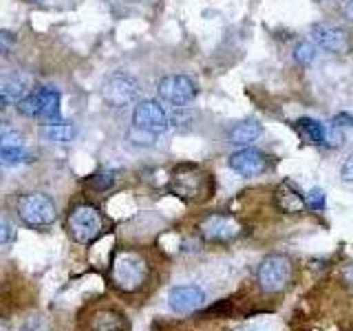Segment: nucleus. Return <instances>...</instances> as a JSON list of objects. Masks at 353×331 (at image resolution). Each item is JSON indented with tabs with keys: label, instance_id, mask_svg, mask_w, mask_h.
<instances>
[{
	"label": "nucleus",
	"instance_id": "nucleus-28",
	"mask_svg": "<svg viewBox=\"0 0 353 331\" xmlns=\"http://www.w3.org/2000/svg\"><path fill=\"white\" fill-rule=\"evenodd\" d=\"M340 177L345 181L353 183V152H349L347 157H345V161H342V166H340Z\"/></svg>",
	"mask_w": 353,
	"mask_h": 331
},
{
	"label": "nucleus",
	"instance_id": "nucleus-2",
	"mask_svg": "<svg viewBox=\"0 0 353 331\" xmlns=\"http://www.w3.org/2000/svg\"><path fill=\"white\" fill-rule=\"evenodd\" d=\"M170 192L188 203L203 201L212 194V177L196 166H181L170 179Z\"/></svg>",
	"mask_w": 353,
	"mask_h": 331
},
{
	"label": "nucleus",
	"instance_id": "nucleus-6",
	"mask_svg": "<svg viewBox=\"0 0 353 331\" xmlns=\"http://www.w3.org/2000/svg\"><path fill=\"white\" fill-rule=\"evenodd\" d=\"M292 276V261L283 254H270L256 268V283L263 292L276 294L283 292Z\"/></svg>",
	"mask_w": 353,
	"mask_h": 331
},
{
	"label": "nucleus",
	"instance_id": "nucleus-5",
	"mask_svg": "<svg viewBox=\"0 0 353 331\" xmlns=\"http://www.w3.org/2000/svg\"><path fill=\"white\" fill-rule=\"evenodd\" d=\"M199 234L208 243L225 245V243H232L243 237V223L234 214L212 212L199 221Z\"/></svg>",
	"mask_w": 353,
	"mask_h": 331
},
{
	"label": "nucleus",
	"instance_id": "nucleus-17",
	"mask_svg": "<svg viewBox=\"0 0 353 331\" xmlns=\"http://www.w3.org/2000/svg\"><path fill=\"white\" fill-rule=\"evenodd\" d=\"M93 331H128V320L115 309H102L93 316Z\"/></svg>",
	"mask_w": 353,
	"mask_h": 331
},
{
	"label": "nucleus",
	"instance_id": "nucleus-4",
	"mask_svg": "<svg viewBox=\"0 0 353 331\" xmlns=\"http://www.w3.org/2000/svg\"><path fill=\"white\" fill-rule=\"evenodd\" d=\"M66 230H69V237L75 243H80V245H91V243L104 232V217L95 205L80 203L69 212Z\"/></svg>",
	"mask_w": 353,
	"mask_h": 331
},
{
	"label": "nucleus",
	"instance_id": "nucleus-16",
	"mask_svg": "<svg viewBox=\"0 0 353 331\" xmlns=\"http://www.w3.org/2000/svg\"><path fill=\"white\" fill-rule=\"evenodd\" d=\"M40 97V117L47 121V124H53V121H62L60 119V91L51 86H42L38 91Z\"/></svg>",
	"mask_w": 353,
	"mask_h": 331
},
{
	"label": "nucleus",
	"instance_id": "nucleus-21",
	"mask_svg": "<svg viewBox=\"0 0 353 331\" xmlns=\"http://www.w3.org/2000/svg\"><path fill=\"white\" fill-rule=\"evenodd\" d=\"M115 181H117L115 170H99L88 179V185L95 188V190H108V188H113Z\"/></svg>",
	"mask_w": 353,
	"mask_h": 331
},
{
	"label": "nucleus",
	"instance_id": "nucleus-25",
	"mask_svg": "<svg viewBox=\"0 0 353 331\" xmlns=\"http://www.w3.org/2000/svg\"><path fill=\"white\" fill-rule=\"evenodd\" d=\"M154 137L157 135H152V132H146V130H141L137 126H132L130 132H128V139L132 143H137V146H152L154 143Z\"/></svg>",
	"mask_w": 353,
	"mask_h": 331
},
{
	"label": "nucleus",
	"instance_id": "nucleus-18",
	"mask_svg": "<svg viewBox=\"0 0 353 331\" xmlns=\"http://www.w3.org/2000/svg\"><path fill=\"white\" fill-rule=\"evenodd\" d=\"M298 132L303 135V139H307L309 143H318V146H325L327 139V126L323 121H318L314 117H301L296 121Z\"/></svg>",
	"mask_w": 353,
	"mask_h": 331
},
{
	"label": "nucleus",
	"instance_id": "nucleus-10",
	"mask_svg": "<svg viewBox=\"0 0 353 331\" xmlns=\"http://www.w3.org/2000/svg\"><path fill=\"white\" fill-rule=\"evenodd\" d=\"M228 166L241 177H259L270 170V157L259 148L245 146L230 154Z\"/></svg>",
	"mask_w": 353,
	"mask_h": 331
},
{
	"label": "nucleus",
	"instance_id": "nucleus-3",
	"mask_svg": "<svg viewBox=\"0 0 353 331\" xmlns=\"http://www.w3.org/2000/svg\"><path fill=\"white\" fill-rule=\"evenodd\" d=\"M18 217L25 225L33 230H42L55 223L58 219V208H55L53 199L44 192H25L18 197L16 201Z\"/></svg>",
	"mask_w": 353,
	"mask_h": 331
},
{
	"label": "nucleus",
	"instance_id": "nucleus-29",
	"mask_svg": "<svg viewBox=\"0 0 353 331\" xmlns=\"http://www.w3.org/2000/svg\"><path fill=\"white\" fill-rule=\"evenodd\" d=\"M331 124H336V126H353V117L347 115V113H340V115H336L334 119H331Z\"/></svg>",
	"mask_w": 353,
	"mask_h": 331
},
{
	"label": "nucleus",
	"instance_id": "nucleus-9",
	"mask_svg": "<svg viewBox=\"0 0 353 331\" xmlns=\"http://www.w3.org/2000/svg\"><path fill=\"white\" fill-rule=\"evenodd\" d=\"M132 126H137L152 135H163L170 128V115L165 113L163 106L154 99H141L132 108Z\"/></svg>",
	"mask_w": 353,
	"mask_h": 331
},
{
	"label": "nucleus",
	"instance_id": "nucleus-30",
	"mask_svg": "<svg viewBox=\"0 0 353 331\" xmlns=\"http://www.w3.org/2000/svg\"><path fill=\"white\" fill-rule=\"evenodd\" d=\"M345 281L353 287V265H349V268L345 270Z\"/></svg>",
	"mask_w": 353,
	"mask_h": 331
},
{
	"label": "nucleus",
	"instance_id": "nucleus-27",
	"mask_svg": "<svg viewBox=\"0 0 353 331\" xmlns=\"http://www.w3.org/2000/svg\"><path fill=\"white\" fill-rule=\"evenodd\" d=\"M11 239H14V225L9 223L7 217L0 214V245H5Z\"/></svg>",
	"mask_w": 353,
	"mask_h": 331
},
{
	"label": "nucleus",
	"instance_id": "nucleus-8",
	"mask_svg": "<svg viewBox=\"0 0 353 331\" xmlns=\"http://www.w3.org/2000/svg\"><path fill=\"white\" fill-rule=\"evenodd\" d=\"M159 99L170 106H188L199 95V86L188 75H165L157 84Z\"/></svg>",
	"mask_w": 353,
	"mask_h": 331
},
{
	"label": "nucleus",
	"instance_id": "nucleus-26",
	"mask_svg": "<svg viewBox=\"0 0 353 331\" xmlns=\"http://www.w3.org/2000/svg\"><path fill=\"white\" fill-rule=\"evenodd\" d=\"M342 141H345V135H342L340 126L329 124V126H327V139H325V146H329V148H338V146H342Z\"/></svg>",
	"mask_w": 353,
	"mask_h": 331
},
{
	"label": "nucleus",
	"instance_id": "nucleus-1",
	"mask_svg": "<svg viewBox=\"0 0 353 331\" xmlns=\"http://www.w3.org/2000/svg\"><path fill=\"white\" fill-rule=\"evenodd\" d=\"M148 281V261L139 252L119 250L110 261V283L119 292H139Z\"/></svg>",
	"mask_w": 353,
	"mask_h": 331
},
{
	"label": "nucleus",
	"instance_id": "nucleus-23",
	"mask_svg": "<svg viewBox=\"0 0 353 331\" xmlns=\"http://www.w3.org/2000/svg\"><path fill=\"white\" fill-rule=\"evenodd\" d=\"M3 93L9 99H16V102H20V99L27 95V86H25V82H22V80H18V77H11V80H5Z\"/></svg>",
	"mask_w": 353,
	"mask_h": 331
},
{
	"label": "nucleus",
	"instance_id": "nucleus-22",
	"mask_svg": "<svg viewBox=\"0 0 353 331\" xmlns=\"http://www.w3.org/2000/svg\"><path fill=\"white\" fill-rule=\"evenodd\" d=\"M18 110L22 115H27V117H40V97L38 93H31V95H25L18 102Z\"/></svg>",
	"mask_w": 353,
	"mask_h": 331
},
{
	"label": "nucleus",
	"instance_id": "nucleus-31",
	"mask_svg": "<svg viewBox=\"0 0 353 331\" xmlns=\"http://www.w3.org/2000/svg\"><path fill=\"white\" fill-rule=\"evenodd\" d=\"M7 102H9V97H7L3 91H0V110H5V108H7Z\"/></svg>",
	"mask_w": 353,
	"mask_h": 331
},
{
	"label": "nucleus",
	"instance_id": "nucleus-12",
	"mask_svg": "<svg viewBox=\"0 0 353 331\" xmlns=\"http://www.w3.org/2000/svg\"><path fill=\"white\" fill-rule=\"evenodd\" d=\"M205 294L196 285H176L168 292V307L174 314H192L203 305Z\"/></svg>",
	"mask_w": 353,
	"mask_h": 331
},
{
	"label": "nucleus",
	"instance_id": "nucleus-24",
	"mask_svg": "<svg viewBox=\"0 0 353 331\" xmlns=\"http://www.w3.org/2000/svg\"><path fill=\"white\" fill-rule=\"evenodd\" d=\"M305 201L309 210H323L327 203V194L325 190H320V188H312V190L305 194Z\"/></svg>",
	"mask_w": 353,
	"mask_h": 331
},
{
	"label": "nucleus",
	"instance_id": "nucleus-7",
	"mask_svg": "<svg viewBox=\"0 0 353 331\" xmlns=\"http://www.w3.org/2000/svg\"><path fill=\"white\" fill-rule=\"evenodd\" d=\"M137 95H139V82L130 73H124V71L110 73L102 84L104 102L115 108L135 102Z\"/></svg>",
	"mask_w": 353,
	"mask_h": 331
},
{
	"label": "nucleus",
	"instance_id": "nucleus-11",
	"mask_svg": "<svg viewBox=\"0 0 353 331\" xmlns=\"http://www.w3.org/2000/svg\"><path fill=\"white\" fill-rule=\"evenodd\" d=\"M312 40L316 47L329 53H349L351 51V38L345 29L329 25V22H316L312 25Z\"/></svg>",
	"mask_w": 353,
	"mask_h": 331
},
{
	"label": "nucleus",
	"instance_id": "nucleus-15",
	"mask_svg": "<svg viewBox=\"0 0 353 331\" xmlns=\"http://www.w3.org/2000/svg\"><path fill=\"white\" fill-rule=\"evenodd\" d=\"M263 135V124L259 119H243L239 121V124H234L230 130H228V141L232 143V146H252L254 141H256L259 137Z\"/></svg>",
	"mask_w": 353,
	"mask_h": 331
},
{
	"label": "nucleus",
	"instance_id": "nucleus-32",
	"mask_svg": "<svg viewBox=\"0 0 353 331\" xmlns=\"http://www.w3.org/2000/svg\"><path fill=\"white\" fill-rule=\"evenodd\" d=\"M0 331H11V329H9V323H7V320H5L3 316H0Z\"/></svg>",
	"mask_w": 353,
	"mask_h": 331
},
{
	"label": "nucleus",
	"instance_id": "nucleus-20",
	"mask_svg": "<svg viewBox=\"0 0 353 331\" xmlns=\"http://www.w3.org/2000/svg\"><path fill=\"white\" fill-rule=\"evenodd\" d=\"M316 55H318V49H316V44L314 42H298L296 44V49H294V60L301 64V66H309L314 60H316Z\"/></svg>",
	"mask_w": 353,
	"mask_h": 331
},
{
	"label": "nucleus",
	"instance_id": "nucleus-13",
	"mask_svg": "<svg viewBox=\"0 0 353 331\" xmlns=\"http://www.w3.org/2000/svg\"><path fill=\"white\" fill-rule=\"evenodd\" d=\"M29 161V152L25 148V139L14 130H5L0 135V166H18Z\"/></svg>",
	"mask_w": 353,
	"mask_h": 331
},
{
	"label": "nucleus",
	"instance_id": "nucleus-19",
	"mask_svg": "<svg viewBox=\"0 0 353 331\" xmlns=\"http://www.w3.org/2000/svg\"><path fill=\"white\" fill-rule=\"evenodd\" d=\"M75 126L71 121H53V124H44L40 135L47 139V141H53V143H66L75 137Z\"/></svg>",
	"mask_w": 353,
	"mask_h": 331
},
{
	"label": "nucleus",
	"instance_id": "nucleus-33",
	"mask_svg": "<svg viewBox=\"0 0 353 331\" xmlns=\"http://www.w3.org/2000/svg\"><path fill=\"white\" fill-rule=\"evenodd\" d=\"M351 5H353V0H351Z\"/></svg>",
	"mask_w": 353,
	"mask_h": 331
},
{
	"label": "nucleus",
	"instance_id": "nucleus-14",
	"mask_svg": "<svg viewBox=\"0 0 353 331\" xmlns=\"http://www.w3.org/2000/svg\"><path fill=\"white\" fill-rule=\"evenodd\" d=\"M274 203L285 214H303L305 210H307L305 194L298 190V188L292 181H283L279 188H276Z\"/></svg>",
	"mask_w": 353,
	"mask_h": 331
}]
</instances>
